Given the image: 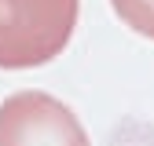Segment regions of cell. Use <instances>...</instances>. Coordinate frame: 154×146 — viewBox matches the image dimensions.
Masks as SVG:
<instances>
[{
    "label": "cell",
    "mask_w": 154,
    "mask_h": 146,
    "mask_svg": "<svg viewBox=\"0 0 154 146\" xmlns=\"http://www.w3.org/2000/svg\"><path fill=\"white\" fill-rule=\"evenodd\" d=\"M81 0H0V69H37L66 51Z\"/></svg>",
    "instance_id": "1"
},
{
    "label": "cell",
    "mask_w": 154,
    "mask_h": 146,
    "mask_svg": "<svg viewBox=\"0 0 154 146\" xmlns=\"http://www.w3.org/2000/svg\"><path fill=\"white\" fill-rule=\"evenodd\" d=\"M110 7L118 11V18L128 29L154 40V0H110Z\"/></svg>",
    "instance_id": "3"
},
{
    "label": "cell",
    "mask_w": 154,
    "mask_h": 146,
    "mask_svg": "<svg viewBox=\"0 0 154 146\" xmlns=\"http://www.w3.org/2000/svg\"><path fill=\"white\" fill-rule=\"evenodd\" d=\"M0 146H92L77 113L48 91H15L0 102Z\"/></svg>",
    "instance_id": "2"
}]
</instances>
